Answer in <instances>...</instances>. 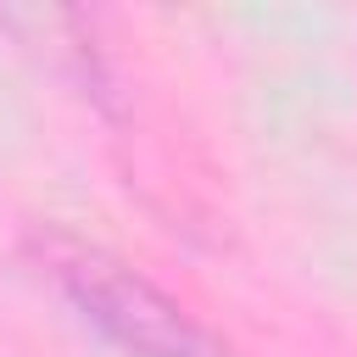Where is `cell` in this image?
Returning <instances> with one entry per match:
<instances>
[{
    "mask_svg": "<svg viewBox=\"0 0 357 357\" xmlns=\"http://www.w3.org/2000/svg\"><path fill=\"white\" fill-rule=\"evenodd\" d=\"M50 279L78 307V318L128 357H223L218 340L162 284L100 245L61 240L50 251Z\"/></svg>",
    "mask_w": 357,
    "mask_h": 357,
    "instance_id": "cell-1",
    "label": "cell"
}]
</instances>
